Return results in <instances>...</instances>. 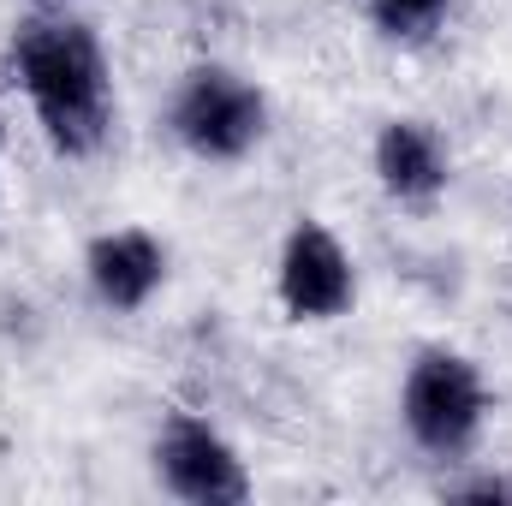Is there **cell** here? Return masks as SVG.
<instances>
[{
	"instance_id": "obj_1",
	"label": "cell",
	"mask_w": 512,
	"mask_h": 506,
	"mask_svg": "<svg viewBox=\"0 0 512 506\" xmlns=\"http://www.w3.org/2000/svg\"><path fill=\"white\" fill-rule=\"evenodd\" d=\"M12 78L54 155L90 161L114 126V72L102 36L66 6H42L12 30Z\"/></svg>"
},
{
	"instance_id": "obj_2",
	"label": "cell",
	"mask_w": 512,
	"mask_h": 506,
	"mask_svg": "<svg viewBox=\"0 0 512 506\" xmlns=\"http://www.w3.org/2000/svg\"><path fill=\"white\" fill-rule=\"evenodd\" d=\"M399 423L429 459H465L489 423V376L459 346H417L399 381Z\"/></svg>"
},
{
	"instance_id": "obj_3",
	"label": "cell",
	"mask_w": 512,
	"mask_h": 506,
	"mask_svg": "<svg viewBox=\"0 0 512 506\" xmlns=\"http://www.w3.org/2000/svg\"><path fill=\"white\" fill-rule=\"evenodd\" d=\"M167 126L179 137V149H191L197 161H245L268 131V96L245 72L203 60L179 78Z\"/></svg>"
},
{
	"instance_id": "obj_4",
	"label": "cell",
	"mask_w": 512,
	"mask_h": 506,
	"mask_svg": "<svg viewBox=\"0 0 512 506\" xmlns=\"http://www.w3.org/2000/svg\"><path fill=\"white\" fill-rule=\"evenodd\" d=\"M155 477L173 501L185 506H245L251 501V471L239 459V447L197 411H173L155 429Z\"/></svg>"
},
{
	"instance_id": "obj_5",
	"label": "cell",
	"mask_w": 512,
	"mask_h": 506,
	"mask_svg": "<svg viewBox=\"0 0 512 506\" xmlns=\"http://www.w3.org/2000/svg\"><path fill=\"white\" fill-rule=\"evenodd\" d=\"M274 292L280 310L292 322H340L358 304V268L352 251L340 245V233L316 215H298L280 239V262H274Z\"/></svg>"
},
{
	"instance_id": "obj_6",
	"label": "cell",
	"mask_w": 512,
	"mask_h": 506,
	"mask_svg": "<svg viewBox=\"0 0 512 506\" xmlns=\"http://www.w3.org/2000/svg\"><path fill=\"white\" fill-rule=\"evenodd\" d=\"M84 280H90L102 310L137 316L161 292V280H167V245L149 227H108L84 251Z\"/></svg>"
},
{
	"instance_id": "obj_7",
	"label": "cell",
	"mask_w": 512,
	"mask_h": 506,
	"mask_svg": "<svg viewBox=\"0 0 512 506\" xmlns=\"http://www.w3.org/2000/svg\"><path fill=\"white\" fill-rule=\"evenodd\" d=\"M370 161H376L382 191L393 203H405V209H429L447 191V179H453L447 143H441V131L429 126V120H387L376 131Z\"/></svg>"
},
{
	"instance_id": "obj_8",
	"label": "cell",
	"mask_w": 512,
	"mask_h": 506,
	"mask_svg": "<svg viewBox=\"0 0 512 506\" xmlns=\"http://www.w3.org/2000/svg\"><path fill=\"white\" fill-rule=\"evenodd\" d=\"M370 18L387 42H417L447 18V0H370Z\"/></svg>"
},
{
	"instance_id": "obj_9",
	"label": "cell",
	"mask_w": 512,
	"mask_h": 506,
	"mask_svg": "<svg viewBox=\"0 0 512 506\" xmlns=\"http://www.w3.org/2000/svg\"><path fill=\"white\" fill-rule=\"evenodd\" d=\"M0 155H6V120H0Z\"/></svg>"
},
{
	"instance_id": "obj_10",
	"label": "cell",
	"mask_w": 512,
	"mask_h": 506,
	"mask_svg": "<svg viewBox=\"0 0 512 506\" xmlns=\"http://www.w3.org/2000/svg\"><path fill=\"white\" fill-rule=\"evenodd\" d=\"M42 6H72V0H42Z\"/></svg>"
}]
</instances>
